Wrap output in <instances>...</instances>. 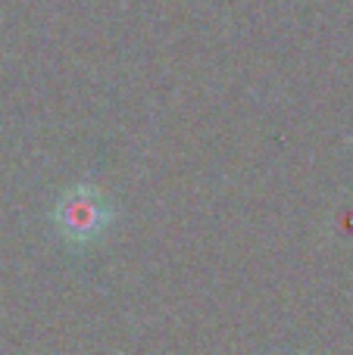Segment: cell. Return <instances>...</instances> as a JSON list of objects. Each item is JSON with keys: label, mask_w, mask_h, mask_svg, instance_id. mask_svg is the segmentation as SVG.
<instances>
[{"label": "cell", "mask_w": 353, "mask_h": 355, "mask_svg": "<svg viewBox=\"0 0 353 355\" xmlns=\"http://www.w3.org/2000/svg\"><path fill=\"white\" fill-rule=\"evenodd\" d=\"M79 202L81 206H75V200L72 202H66V209H63V231H69V234H91V231H97V209L91 206V202H85L79 196Z\"/></svg>", "instance_id": "6da1fadb"}]
</instances>
